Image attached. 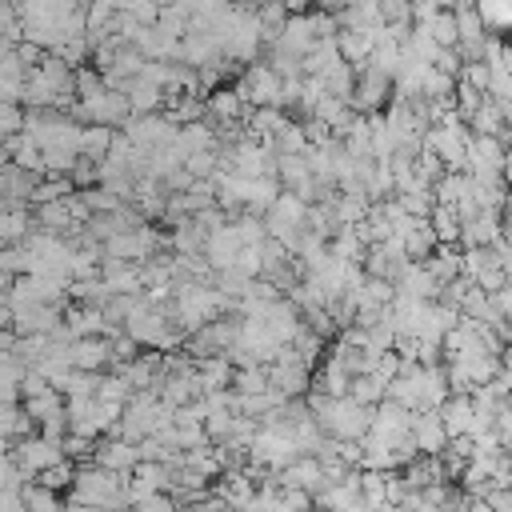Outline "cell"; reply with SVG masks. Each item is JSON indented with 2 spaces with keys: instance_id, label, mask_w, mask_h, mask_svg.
Instances as JSON below:
<instances>
[{
  "instance_id": "1",
  "label": "cell",
  "mask_w": 512,
  "mask_h": 512,
  "mask_svg": "<svg viewBox=\"0 0 512 512\" xmlns=\"http://www.w3.org/2000/svg\"><path fill=\"white\" fill-rule=\"evenodd\" d=\"M304 404H308V416L316 420V428L324 436H336V440H360L368 432V416L372 408L356 404L352 396H324V392H304Z\"/></svg>"
},
{
  "instance_id": "2",
  "label": "cell",
  "mask_w": 512,
  "mask_h": 512,
  "mask_svg": "<svg viewBox=\"0 0 512 512\" xmlns=\"http://www.w3.org/2000/svg\"><path fill=\"white\" fill-rule=\"evenodd\" d=\"M124 480H128V476L108 472V468L84 460V464H76V472H72L68 504H84V508H116V512H124V508H128Z\"/></svg>"
},
{
  "instance_id": "3",
  "label": "cell",
  "mask_w": 512,
  "mask_h": 512,
  "mask_svg": "<svg viewBox=\"0 0 512 512\" xmlns=\"http://www.w3.org/2000/svg\"><path fill=\"white\" fill-rule=\"evenodd\" d=\"M164 248H168L164 232H160V228L148 220V224H140V228H128V232L108 236V240L100 244V256L128 260V264H144L148 256H156V252H164Z\"/></svg>"
},
{
  "instance_id": "4",
  "label": "cell",
  "mask_w": 512,
  "mask_h": 512,
  "mask_svg": "<svg viewBox=\"0 0 512 512\" xmlns=\"http://www.w3.org/2000/svg\"><path fill=\"white\" fill-rule=\"evenodd\" d=\"M116 128H120V132L128 136V144H136V148H164V144L176 140V124H172L164 112H128Z\"/></svg>"
},
{
  "instance_id": "5",
  "label": "cell",
  "mask_w": 512,
  "mask_h": 512,
  "mask_svg": "<svg viewBox=\"0 0 512 512\" xmlns=\"http://www.w3.org/2000/svg\"><path fill=\"white\" fill-rule=\"evenodd\" d=\"M232 88L244 100V108H276V100H280V76L260 60H252Z\"/></svg>"
},
{
  "instance_id": "6",
  "label": "cell",
  "mask_w": 512,
  "mask_h": 512,
  "mask_svg": "<svg viewBox=\"0 0 512 512\" xmlns=\"http://www.w3.org/2000/svg\"><path fill=\"white\" fill-rule=\"evenodd\" d=\"M308 380H312V368H304L292 352V344H280L276 356L268 360V388H276L284 400L292 396H304L308 392Z\"/></svg>"
},
{
  "instance_id": "7",
  "label": "cell",
  "mask_w": 512,
  "mask_h": 512,
  "mask_svg": "<svg viewBox=\"0 0 512 512\" xmlns=\"http://www.w3.org/2000/svg\"><path fill=\"white\" fill-rule=\"evenodd\" d=\"M388 96H392V80L384 76V72H376V68H356V84H352V96H348V104H352V112H360V116H372V112H380L384 104H388Z\"/></svg>"
},
{
  "instance_id": "8",
  "label": "cell",
  "mask_w": 512,
  "mask_h": 512,
  "mask_svg": "<svg viewBox=\"0 0 512 512\" xmlns=\"http://www.w3.org/2000/svg\"><path fill=\"white\" fill-rule=\"evenodd\" d=\"M316 40L320 36H316V20H312V8H308V12H288V20L280 24V32H276V40L268 48H280V52L300 60Z\"/></svg>"
},
{
  "instance_id": "9",
  "label": "cell",
  "mask_w": 512,
  "mask_h": 512,
  "mask_svg": "<svg viewBox=\"0 0 512 512\" xmlns=\"http://www.w3.org/2000/svg\"><path fill=\"white\" fill-rule=\"evenodd\" d=\"M408 436H412V444H416L420 456H436V452L448 444V432H444L436 408H416V412L408 416Z\"/></svg>"
},
{
  "instance_id": "10",
  "label": "cell",
  "mask_w": 512,
  "mask_h": 512,
  "mask_svg": "<svg viewBox=\"0 0 512 512\" xmlns=\"http://www.w3.org/2000/svg\"><path fill=\"white\" fill-rule=\"evenodd\" d=\"M68 364L80 368V372H108V364H112L108 336H76V340H68Z\"/></svg>"
},
{
  "instance_id": "11",
  "label": "cell",
  "mask_w": 512,
  "mask_h": 512,
  "mask_svg": "<svg viewBox=\"0 0 512 512\" xmlns=\"http://www.w3.org/2000/svg\"><path fill=\"white\" fill-rule=\"evenodd\" d=\"M60 312L56 304H16L12 308V332L16 336H36V332H56L60 328Z\"/></svg>"
},
{
  "instance_id": "12",
  "label": "cell",
  "mask_w": 512,
  "mask_h": 512,
  "mask_svg": "<svg viewBox=\"0 0 512 512\" xmlns=\"http://www.w3.org/2000/svg\"><path fill=\"white\" fill-rule=\"evenodd\" d=\"M500 236H504L500 212H492V208H480L472 220H464V224H460V236H456V244H460V248H488V244H496Z\"/></svg>"
},
{
  "instance_id": "13",
  "label": "cell",
  "mask_w": 512,
  "mask_h": 512,
  "mask_svg": "<svg viewBox=\"0 0 512 512\" xmlns=\"http://www.w3.org/2000/svg\"><path fill=\"white\" fill-rule=\"evenodd\" d=\"M244 244L236 240V232H232V224L224 220L220 228H212L208 236H204V248H200V256H204V264L212 268V272H220V268H232V260H236V252H240Z\"/></svg>"
},
{
  "instance_id": "14",
  "label": "cell",
  "mask_w": 512,
  "mask_h": 512,
  "mask_svg": "<svg viewBox=\"0 0 512 512\" xmlns=\"http://www.w3.org/2000/svg\"><path fill=\"white\" fill-rule=\"evenodd\" d=\"M136 444L132 440H120V436H108V440H100L96 448H92V464H100V468H108V472H120V476H128L132 468H136Z\"/></svg>"
},
{
  "instance_id": "15",
  "label": "cell",
  "mask_w": 512,
  "mask_h": 512,
  "mask_svg": "<svg viewBox=\"0 0 512 512\" xmlns=\"http://www.w3.org/2000/svg\"><path fill=\"white\" fill-rule=\"evenodd\" d=\"M280 488H304V492H320L324 488V476H320V460L316 456H296L292 464H284L280 472H272Z\"/></svg>"
},
{
  "instance_id": "16",
  "label": "cell",
  "mask_w": 512,
  "mask_h": 512,
  "mask_svg": "<svg viewBox=\"0 0 512 512\" xmlns=\"http://www.w3.org/2000/svg\"><path fill=\"white\" fill-rule=\"evenodd\" d=\"M100 280H104L112 292H124V296H136V292H144V276H140V264H128V260H112V256H100Z\"/></svg>"
},
{
  "instance_id": "17",
  "label": "cell",
  "mask_w": 512,
  "mask_h": 512,
  "mask_svg": "<svg viewBox=\"0 0 512 512\" xmlns=\"http://www.w3.org/2000/svg\"><path fill=\"white\" fill-rule=\"evenodd\" d=\"M352 116H356V112H352V104H348V100L320 92V96H316V104H312V116H308V120H320L332 136H344V128L352 124Z\"/></svg>"
},
{
  "instance_id": "18",
  "label": "cell",
  "mask_w": 512,
  "mask_h": 512,
  "mask_svg": "<svg viewBox=\"0 0 512 512\" xmlns=\"http://www.w3.org/2000/svg\"><path fill=\"white\" fill-rule=\"evenodd\" d=\"M392 288L404 292V296H416V300H436V292H440V284L432 280V272H428L420 260H408V264L400 268V276L392 280Z\"/></svg>"
},
{
  "instance_id": "19",
  "label": "cell",
  "mask_w": 512,
  "mask_h": 512,
  "mask_svg": "<svg viewBox=\"0 0 512 512\" xmlns=\"http://www.w3.org/2000/svg\"><path fill=\"white\" fill-rule=\"evenodd\" d=\"M32 232V208L24 200H0V244H20Z\"/></svg>"
},
{
  "instance_id": "20",
  "label": "cell",
  "mask_w": 512,
  "mask_h": 512,
  "mask_svg": "<svg viewBox=\"0 0 512 512\" xmlns=\"http://www.w3.org/2000/svg\"><path fill=\"white\" fill-rule=\"evenodd\" d=\"M60 320H64V332L76 340V336H104V316H100V308H92V304H68L64 312H60Z\"/></svg>"
},
{
  "instance_id": "21",
  "label": "cell",
  "mask_w": 512,
  "mask_h": 512,
  "mask_svg": "<svg viewBox=\"0 0 512 512\" xmlns=\"http://www.w3.org/2000/svg\"><path fill=\"white\" fill-rule=\"evenodd\" d=\"M32 228L52 232V236H68V232H76L80 224H72L64 200H48V204H36V208H32Z\"/></svg>"
},
{
  "instance_id": "22",
  "label": "cell",
  "mask_w": 512,
  "mask_h": 512,
  "mask_svg": "<svg viewBox=\"0 0 512 512\" xmlns=\"http://www.w3.org/2000/svg\"><path fill=\"white\" fill-rule=\"evenodd\" d=\"M368 208H372V200L364 196V188H336V196H332V212L340 224H360L368 216Z\"/></svg>"
},
{
  "instance_id": "23",
  "label": "cell",
  "mask_w": 512,
  "mask_h": 512,
  "mask_svg": "<svg viewBox=\"0 0 512 512\" xmlns=\"http://www.w3.org/2000/svg\"><path fill=\"white\" fill-rule=\"evenodd\" d=\"M20 408H24V416H32V424H40V420H48V416H60V412H64V392L48 384V388H40V392L24 396V400H20Z\"/></svg>"
},
{
  "instance_id": "24",
  "label": "cell",
  "mask_w": 512,
  "mask_h": 512,
  "mask_svg": "<svg viewBox=\"0 0 512 512\" xmlns=\"http://www.w3.org/2000/svg\"><path fill=\"white\" fill-rule=\"evenodd\" d=\"M420 264L432 272L436 284H448L452 276H460V248H452V244H436Z\"/></svg>"
},
{
  "instance_id": "25",
  "label": "cell",
  "mask_w": 512,
  "mask_h": 512,
  "mask_svg": "<svg viewBox=\"0 0 512 512\" xmlns=\"http://www.w3.org/2000/svg\"><path fill=\"white\" fill-rule=\"evenodd\" d=\"M36 180H40L36 172L16 168L12 160H8V164H0V200H24V204H28V192H32V184H36Z\"/></svg>"
},
{
  "instance_id": "26",
  "label": "cell",
  "mask_w": 512,
  "mask_h": 512,
  "mask_svg": "<svg viewBox=\"0 0 512 512\" xmlns=\"http://www.w3.org/2000/svg\"><path fill=\"white\" fill-rule=\"evenodd\" d=\"M124 100H128V112H160L164 92H160L156 84H148V80L132 76V80L124 84Z\"/></svg>"
},
{
  "instance_id": "27",
  "label": "cell",
  "mask_w": 512,
  "mask_h": 512,
  "mask_svg": "<svg viewBox=\"0 0 512 512\" xmlns=\"http://www.w3.org/2000/svg\"><path fill=\"white\" fill-rule=\"evenodd\" d=\"M396 240H400V248H404V256H408V260H424V256L436 248V236H432L428 220H412Z\"/></svg>"
},
{
  "instance_id": "28",
  "label": "cell",
  "mask_w": 512,
  "mask_h": 512,
  "mask_svg": "<svg viewBox=\"0 0 512 512\" xmlns=\"http://www.w3.org/2000/svg\"><path fill=\"white\" fill-rule=\"evenodd\" d=\"M392 200L412 216V220H428V212H432V188L428 184H420V180H412L404 192H392Z\"/></svg>"
},
{
  "instance_id": "29",
  "label": "cell",
  "mask_w": 512,
  "mask_h": 512,
  "mask_svg": "<svg viewBox=\"0 0 512 512\" xmlns=\"http://www.w3.org/2000/svg\"><path fill=\"white\" fill-rule=\"evenodd\" d=\"M20 504H24V512H64L60 492H52V488H44L36 480H24L20 484Z\"/></svg>"
},
{
  "instance_id": "30",
  "label": "cell",
  "mask_w": 512,
  "mask_h": 512,
  "mask_svg": "<svg viewBox=\"0 0 512 512\" xmlns=\"http://www.w3.org/2000/svg\"><path fill=\"white\" fill-rule=\"evenodd\" d=\"M364 248H368V244L360 240L356 224H336V232L328 236V252H332V256H344V260H356V264H360Z\"/></svg>"
},
{
  "instance_id": "31",
  "label": "cell",
  "mask_w": 512,
  "mask_h": 512,
  "mask_svg": "<svg viewBox=\"0 0 512 512\" xmlns=\"http://www.w3.org/2000/svg\"><path fill=\"white\" fill-rule=\"evenodd\" d=\"M468 192H472V176H468V172H444V176L432 184V200H436V204H448V208H452L460 196H468Z\"/></svg>"
},
{
  "instance_id": "32",
  "label": "cell",
  "mask_w": 512,
  "mask_h": 512,
  "mask_svg": "<svg viewBox=\"0 0 512 512\" xmlns=\"http://www.w3.org/2000/svg\"><path fill=\"white\" fill-rule=\"evenodd\" d=\"M196 372H200V380H204V392L232 384V360H228V356H200V360H196Z\"/></svg>"
},
{
  "instance_id": "33",
  "label": "cell",
  "mask_w": 512,
  "mask_h": 512,
  "mask_svg": "<svg viewBox=\"0 0 512 512\" xmlns=\"http://www.w3.org/2000/svg\"><path fill=\"white\" fill-rule=\"evenodd\" d=\"M420 28H424L440 48H456V20H452V8H436L428 20H420Z\"/></svg>"
},
{
  "instance_id": "34",
  "label": "cell",
  "mask_w": 512,
  "mask_h": 512,
  "mask_svg": "<svg viewBox=\"0 0 512 512\" xmlns=\"http://www.w3.org/2000/svg\"><path fill=\"white\" fill-rule=\"evenodd\" d=\"M428 228H432L436 244H456V236H460V220H456V212H452L448 204H432Z\"/></svg>"
},
{
  "instance_id": "35",
  "label": "cell",
  "mask_w": 512,
  "mask_h": 512,
  "mask_svg": "<svg viewBox=\"0 0 512 512\" xmlns=\"http://www.w3.org/2000/svg\"><path fill=\"white\" fill-rule=\"evenodd\" d=\"M108 144H112V128L108 124H80V156L104 160Z\"/></svg>"
},
{
  "instance_id": "36",
  "label": "cell",
  "mask_w": 512,
  "mask_h": 512,
  "mask_svg": "<svg viewBox=\"0 0 512 512\" xmlns=\"http://www.w3.org/2000/svg\"><path fill=\"white\" fill-rule=\"evenodd\" d=\"M72 192V180L68 176H40L36 184H32V192H28V204L36 208V204H48V200H64Z\"/></svg>"
},
{
  "instance_id": "37",
  "label": "cell",
  "mask_w": 512,
  "mask_h": 512,
  "mask_svg": "<svg viewBox=\"0 0 512 512\" xmlns=\"http://www.w3.org/2000/svg\"><path fill=\"white\" fill-rule=\"evenodd\" d=\"M232 392H244V396H252V392H264L268 388V364H244V368H232V384H228Z\"/></svg>"
},
{
  "instance_id": "38",
  "label": "cell",
  "mask_w": 512,
  "mask_h": 512,
  "mask_svg": "<svg viewBox=\"0 0 512 512\" xmlns=\"http://www.w3.org/2000/svg\"><path fill=\"white\" fill-rule=\"evenodd\" d=\"M344 396H352L356 404L372 408V404H380V400H384V384H380L376 376H368V372H356V376L348 380V392H344Z\"/></svg>"
},
{
  "instance_id": "39",
  "label": "cell",
  "mask_w": 512,
  "mask_h": 512,
  "mask_svg": "<svg viewBox=\"0 0 512 512\" xmlns=\"http://www.w3.org/2000/svg\"><path fill=\"white\" fill-rule=\"evenodd\" d=\"M352 84H356V68H352V64H344V60H340L332 72H324V76H320V88H324L328 96H340V100H348V96H352Z\"/></svg>"
},
{
  "instance_id": "40",
  "label": "cell",
  "mask_w": 512,
  "mask_h": 512,
  "mask_svg": "<svg viewBox=\"0 0 512 512\" xmlns=\"http://www.w3.org/2000/svg\"><path fill=\"white\" fill-rule=\"evenodd\" d=\"M68 280H88L100 272V248H72L68 252Z\"/></svg>"
},
{
  "instance_id": "41",
  "label": "cell",
  "mask_w": 512,
  "mask_h": 512,
  "mask_svg": "<svg viewBox=\"0 0 512 512\" xmlns=\"http://www.w3.org/2000/svg\"><path fill=\"white\" fill-rule=\"evenodd\" d=\"M72 472H76V460H56V464H48V468H40L36 472V484H44V488H52V492H60V488H68L72 484Z\"/></svg>"
},
{
  "instance_id": "42",
  "label": "cell",
  "mask_w": 512,
  "mask_h": 512,
  "mask_svg": "<svg viewBox=\"0 0 512 512\" xmlns=\"http://www.w3.org/2000/svg\"><path fill=\"white\" fill-rule=\"evenodd\" d=\"M72 92H76V100H96L100 92H104V76L96 72V68H76V84H72Z\"/></svg>"
},
{
  "instance_id": "43",
  "label": "cell",
  "mask_w": 512,
  "mask_h": 512,
  "mask_svg": "<svg viewBox=\"0 0 512 512\" xmlns=\"http://www.w3.org/2000/svg\"><path fill=\"white\" fill-rule=\"evenodd\" d=\"M232 232H236L240 244H260V240L268 236V232H264V220L252 216V212H240V216L232 220Z\"/></svg>"
},
{
  "instance_id": "44",
  "label": "cell",
  "mask_w": 512,
  "mask_h": 512,
  "mask_svg": "<svg viewBox=\"0 0 512 512\" xmlns=\"http://www.w3.org/2000/svg\"><path fill=\"white\" fill-rule=\"evenodd\" d=\"M272 512H312V492H304V488H280Z\"/></svg>"
},
{
  "instance_id": "45",
  "label": "cell",
  "mask_w": 512,
  "mask_h": 512,
  "mask_svg": "<svg viewBox=\"0 0 512 512\" xmlns=\"http://www.w3.org/2000/svg\"><path fill=\"white\" fill-rule=\"evenodd\" d=\"M184 168L192 180H208L216 172V148H200V152H188L184 156Z\"/></svg>"
},
{
  "instance_id": "46",
  "label": "cell",
  "mask_w": 512,
  "mask_h": 512,
  "mask_svg": "<svg viewBox=\"0 0 512 512\" xmlns=\"http://www.w3.org/2000/svg\"><path fill=\"white\" fill-rule=\"evenodd\" d=\"M96 168H100V160H92V156H76L72 168H68L72 188H88V184H96Z\"/></svg>"
},
{
  "instance_id": "47",
  "label": "cell",
  "mask_w": 512,
  "mask_h": 512,
  "mask_svg": "<svg viewBox=\"0 0 512 512\" xmlns=\"http://www.w3.org/2000/svg\"><path fill=\"white\" fill-rule=\"evenodd\" d=\"M60 448H64V456H68V460L84 464V460H92V448H96V440H88V436H76V432H64Z\"/></svg>"
},
{
  "instance_id": "48",
  "label": "cell",
  "mask_w": 512,
  "mask_h": 512,
  "mask_svg": "<svg viewBox=\"0 0 512 512\" xmlns=\"http://www.w3.org/2000/svg\"><path fill=\"white\" fill-rule=\"evenodd\" d=\"M396 372H400V356H396L392 348H388V352H376V356H372V368H368V376H376L380 384H388V380H392Z\"/></svg>"
},
{
  "instance_id": "49",
  "label": "cell",
  "mask_w": 512,
  "mask_h": 512,
  "mask_svg": "<svg viewBox=\"0 0 512 512\" xmlns=\"http://www.w3.org/2000/svg\"><path fill=\"white\" fill-rule=\"evenodd\" d=\"M232 268H236L240 276H260V244H244V248L236 252V260H232Z\"/></svg>"
},
{
  "instance_id": "50",
  "label": "cell",
  "mask_w": 512,
  "mask_h": 512,
  "mask_svg": "<svg viewBox=\"0 0 512 512\" xmlns=\"http://www.w3.org/2000/svg\"><path fill=\"white\" fill-rule=\"evenodd\" d=\"M376 8H380V20H384V24L412 20V4H408V0H376Z\"/></svg>"
},
{
  "instance_id": "51",
  "label": "cell",
  "mask_w": 512,
  "mask_h": 512,
  "mask_svg": "<svg viewBox=\"0 0 512 512\" xmlns=\"http://www.w3.org/2000/svg\"><path fill=\"white\" fill-rule=\"evenodd\" d=\"M20 484H24V476L12 460V452H0V488H20Z\"/></svg>"
},
{
  "instance_id": "52",
  "label": "cell",
  "mask_w": 512,
  "mask_h": 512,
  "mask_svg": "<svg viewBox=\"0 0 512 512\" xmlns=\"http://www.w3.org/2000/svg\"><path fill=\"white\" fill-rule=\"evenodd\" d=\"M36 432H40L44 440H56V444H60V440H64V432H68V420H64V412H60V416H48V420H40V424H36Z\"/></svg>"
},
{
  "instance_id": "53",
  "label": "cell",
  "mask_w": 512,
  "mask_h": 512,
  "mask_svg": "<svg viewBox=\"0 0 512 512\" xmlns=\"http://www.w3.org/2000/svg\"><path fill=\"white\" fill-rule=\"evenodd\" d=\"M488 304H492V312H496V316H508V312H512V288L504 284V288L488 292Z\"/></svg>"
},
{
  "instance_id": "54",
  "label": "cell",
  "mask_w": 512,
  "mask_h": 512,
  "mask_svg": "<svg viewBox=\"0 0 512 512\" xmlns=\"http://www.w3.org/2000/svg\"><path fill=\"white\" fill-rule=\"evenodd\" d=\"M12 404H20V384L0 380V408H12Z\"/></svg>"
},
{
  "instance_id": "55",
  "label": "cell",
  "mask_w": 512,
  "mask_h": 512,
  "mask_svg": "<svg viewBox=\"0 0 512 512\" xmlns=\"http://www.w3.org/2000/svg\"><path fill=\"white\" fill-rule=\"evenodd\" d=\"M8 324H12V308H8V300L0 292V328H8Z\"/></svg>"
},
{
  "instance_id": "56",
  "label": "cell",
  "mask_w": 512,
  "mask_h": 512,
  "mask_svg": "<svg viewBox=\"0 0 512 512\" xmlns=\"http://www.w3.org/2000/svg\"><path fill=\"white\" fill-rule=\"evenodd\" d=\"M280 4H284L288 12H308V8H312V0H280Z\"/></svg>"
},
{
  "instance_id": "57",
  "label": "cell",
  "mask_w": 512,
  "mask_h": 512,
  "mask_svg": "<svg viewBox=\"0 0 512 512\" xmlns=\"http://www.w3.org/2000/svg\"><path fill=\"white\" fill-rule=\"evenodd\" d=\"M176 512H196V508L192 504H176Z\"/></svg>"
}]
</instances>
